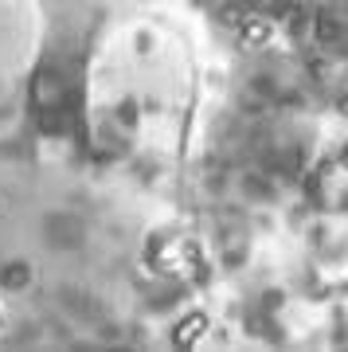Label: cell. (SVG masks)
I'll return each mask as SVG.
<instances>
[{"instance_id":"obj_1","label":"cell","mask_w":348,"mask_h":352,"mask_svg":"<svg viewBox=\"0 0 348 352\" xmlns=\"http://www.w3.org/2000/svg\"><path fill=\"white\" fill-rule=\"evenodd\" d=\"M90 36L71 0H0V321L47 286L102 161Z\"/></svg>"}]
</instances>
